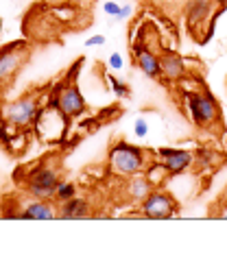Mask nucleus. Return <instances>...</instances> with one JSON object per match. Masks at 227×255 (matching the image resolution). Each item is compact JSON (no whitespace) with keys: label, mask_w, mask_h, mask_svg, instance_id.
<instances>
[{"label":"nucleus","mask_w":227,"mask_h":255,"mask_svg":"<svg viewBox=\"0 0 227 255\" xmlns=\"http://www.w3.org/2000/svg\"><path fill=\"white\" fill-rule=\"evenodd\" d=\"M186 107H188L190 120L201 129H210V127L221 123V105L212 92L208 90L186 94Z\"/></svg>","instance_id":"nucleus-3"},{"label":"nucleus","mask_w":227,"mask_h":255,"mask_svg":"<svg viewBox=\"0 0 227 255\" xmlns=\"http://www.w3.org/2000/svg\"><path fill=\"white\" fill-rule=\"evenodd\" d=\"M214 7H217L214 0H188L186 4V24L197 42H203L201 33H206V39L212 35V24L217 18Z\"/></svg>","instance_id":"nucleus-5"},{"label":"nucleus","mask_w":227,"mask_h":255,"mask_svg":"<svg viewBox=\"0 0 227 255\" xmlns=\"http://www.w3.org/2000/svg\"><path fill=\"white\" fill-rule=\"evenodd\" d=\"M57 185H59V170L55 166L39 164L37 168L26 172L24 192L35 199H55Z\"/></svg>","instance_id":"nucleus-7"},{"label":"nucleus","mask_w":227,"mask_h":255,"mask_svg":"<svg viewBox=\"0 0 227 255\" xmlns=\"http://www.w3.org/2000/svg\"><path fill=\"white\" fill-rule=\"evenodd\" d=\"M103 11L107 15H112V18H116V15L120 13V4L118 2H112V0H107V2H103Z\"/></svg>","instance_id":"nucleus-20"},{"label":"nucleus","mask_w":227,"mask_h":255,"mask_svg":"<svg viewBox=\"0 0 227 255\" xmlns=\"http://www.w3.org/2000/svg\"><path fill=\"white\" fill-rule=\"evenodd\" d=\"M214 216H219V218L227 220V194L217 203V212H214Z\"/></svg>","instance_id":"nucleus-21"},{"label":"nucleus","mask_w":227,"mask_h":255,"mask_svg":"<svg viewBox=\"0 0 227 255\" xmlns=\"http://www.w3.org/2000/svg\"><path fill=\"white\" fill-rule=\"evenodd\" d=\"M42 2L48 7H59V4H74L77 0H42Z\"/></svg>","instance_id":"nucleus-25"},{"label":"nucleus","mask_w":227,"mask_h":255,"mask_svg":"<svg viewBox=\"0 0 227 255\" xmlns=\"http://www.w3.org/2000/svg\"><path fill=\"white\" fill-rule=\"evenodd\" d=\"M122 63H125V61H122L120 53H112V55H109V68H112V70H120Z\"/></svg>","instance_id":"nucleus-22"},{"label":"nucleus","mask_w":227,"mask_h":255,"mask_svg":"<svg viewBox=\"0 0 227 255\" xmlns=\"http://www.w3.org/2000/svg\"><path fill=\"white\" fill-rule=\"evenodd\" d=\"M90 203L85 199H70V201H63L61 207H59V218L63 220H83V218H90L92 216V210H90Z\"/></svg>","instance_id":"nucleus-15"},{"label":"nucleus","mask_w":227,"mask_h":255,"mask_svg":"<svg viewBox=\"0 0 227 255\" xmlns=\"http://www.w3.org/2000/svg\"><path fill=\"white\" fill-rule=\"evenodd\" d=\"M133 48V61H136V66L147 74L149 79H162V61H160V55L155 53L153 48H149V46L136 42L131 46Z\"/></svg>","instance_id":"nucleus-12"},{"label":"nucleus","mask_w":227,"mask_h":255,"mask_svg":"<svg viewBox=\"0 0 227 255\" xmlns=\"http://www.w3.org/2000/svg\"><path fill=\"white\" fill-rule=\"evenodd\" d=\"M31 59V44L24 39H17L0 48V85L11 83L17 72L26 66V61Z\"/></svg>","instance_id":"nucleus-6"},{"label":"nucleus","mask_w":227,"mask_h":255,"mask_svg":"<svg viewBox=\"0 0 227 255\" xmlns=\"http://www.w3.org/2000/svg\"><path fill=\"white\" fill-rule=\"evenodd\" d=\"M160 61H162V79L168 81V83H177L188 72L186 61L177 53H173V50H166L164 55H160Z\"/></svg>","instance_id":"nucleus-14"},{"label":"nucleus","mask_w":227,"mask_h":255,"mask_svg":"<svg viewBox=\"0 0 227 255\" xmlns=\"http://www.w3.org/2000/svg\"><path fill=\"white\" fill-rule=\"evenodd\" d=\"M177 212H179V203L173 199L171 192H164V190H153L147 199L140 203V214L151 220L173 218Z\"/></svg>","instance_id":"nucleus-8"},{"label":"nucleus","mask_w":227,"mask_h":255,"mask_svg":"<svg viewBox=\"0 0 227 255\" xmlns=\"http://www.w3.org/2000/svg\"><path fill=\"white\" fill-rule=\"evenodd\" d=\"M131 13H133L131 4H120V13L116 15V20H127V18H131Z\"/></svg>","instance_id":"nucleus-24"},{"label":"nucleus","mask_w":227,"mask_h":255,"mask_svg":"<svg viewBox=\"0 0 227 255\" xmlns=\"http://www.w3.org/2000/svg\"><path fill=\"white\" fill-rule=\"evenodd\" d=\"M105 44V35H92L85 39V48H92V46H103Z\"/></svg>","instance_id":"nucleus-23"},{"label":"nucleus","mask_w":227,"mask_h":255,"mask_svg":"<svg viewBox=\"0 0 227 255\" xmlns=\"http://www.w3.org/2000/svg\"><path fill=\"white\" fill-rule=\"evenodd\" d=\"M122 181H125V185H122V192H125L127 201H133V203H142L155 190L153 183L149 181V177L144 175V172L133 175V177H127V179H122Z\"/></svg>","instance_id":"nucleus-13"},{"label":"nucleus","mask_w":227,"mask_h":255,"mask_svg":"<svg viewBox=\"0 0 227 255\" xmlns=\"http://www.w3.org/2000/svg\"><path fill=\"white\" fill-rule=\"evenodd\" d=\"M149 161H151V157L147 150L136 146V144L125 142V140L114 142L107 153V168H109V172L118 179H127V177L144 172Z\"/></svg>","instance_id":"nucleus-1"},{"label":"nucleus","mask_w":227,"mask_h":255,"mask_svg":"<svg viewBox=\"0 0 227 255\" xmlns=\"http://www.w3.org/2000/svg\"><path fill=\"white\" fill-rule=\"evenodd\" d=\"M4 218H20V220H55L59 218V210L55 207L52 199H35L26 194L11 205L9 212L2 214Z\"/></svg>","instance_id":"nucleus-4"},{"label":"nucleus","mask_w":227,"mask_h":255,"mask_svg":"<svg viewBox=\"0 0 227 255\" xmlns=\"http://www.w3.org/2000/svg\"><path fill=\"white\" fill-rule=\"evenodd\" d=\"M144 175L149 177V181L153 183V188H160V185L166 181V177H171V175H168V170H166V168L162 166L157 159H155V164H153V166L144 170Z\"/></svg>","instance_id":"nucleus-16"},{"label":"nucleus","mask_w":227,"mask_h":255,"mask_svg":"<svg viewBox=\"0 0 227 255\" xmlns=\"http://www.w3.org/2000/svg\"><path fill=\"white\" fill-rule=\"evenodd\" d=\"M77 196V185L70 183V181H59L57 185V192H55V201H70Z\"/></svg>","instance_id":"nucleus-17"},{"label":"nucleus","mask_w":227,"mask_h":255,"mask_svg":"<svg viewBox=\"0 0 227 255\" xmlns=\"http://www.w3.org/2000/svg\"><path fill=\"white\" fill-rule=\"evenodd\" d=\"M214 2H217L219 7H227V0H214Z\"/></svg>","instance_id":"nucleus-26"},{"label":"nucleus","mask_w":227,"mask_h":255,"mask_svg":"<svg viewBox=\"0 0 227 255\" xmlns=\"http://www.w3.org/2000/svg\"><path fill=\"white\" fill-rule=\"evenodd\" d=\"M107 83H109V90H112L118 98H125V96H129V94H131L129 85H127L125 81H120V79L112 77V74H107Z\"/></svg>","instance_id":"nucleus-18"},{"label":"nucleus","mask_w":227,"mask_h":255,"mask_svg":"<svg viewBox=\"0 0 227 255\" xmlns=\"http://www.w3.org/2000/svg\"><path fill=\"white\" fill-rule=\"evenodd\" d=\"M66 120H70L68 116H63L57 109V105L50 103L46 109L42 107L37 120H35V127H37L39 135L44 140H57V137H63V133H66Z\"/></svg>","instance_id":"nucleus-10"},{"label":"nucleus","mask_w":227,"mask_h":255,"mask_svg":"<svg viewBox=\"0 0 227 255\" xmlns=\"http://www.w3.org/2000/svg\"><path fill=\"white\" fill-rule=\"evenodd\" d=\"M0 31H2V20H0Z\"/></svg>","instance_id":"nucleus-27"},{"label":"nucleus","mask_w":227,"mask_h":255,"mask_svg":"<svg viewBox=\"0 0 227 255\" xmlns=\"http://www.w3.org/2000/svg\"><path fill=\"white\" fill-rule=\"evenodd\" d=\"M52 105H57V109L68 116V118H79V116L85 114V98L83 94H81V90L77 88V85L70 81V83L61 85L59 92L55 94V98H52Z\"/></svg>","instance_id":"nucleus-9"},{"label":"nucleus","mask_w":227,"mask_h":255,"mask_svg":"<svg viewBox=\"0 0 227 255\" xmlns=\"http://www.w3.org/2000/svg\"><path fill=\"white\" fill-rule=\"evenodd\" d=\"M155 159L168 170V175H182L195 161V155L186 148H160L155 153Z\"/></svg>","instance_id":"nucleus-11"},{"label":"nucleus","mask_w":227,"mask_h":255,"mask_svg":"<svg viewBox=\"0 0 227 255\" xmlns=\"http://www.w3.org/2000/svg\"><path fill=\"white\" fill-rule=\"evenodd\" d=\"M39 112H42V98H39L37 92H28V94L15 98L11 103H4L0 107V116H2L4 125H11L15 129L33 127Z\"/></svg>","instance_id":"nucleus-2"},{"label":"nucleus","mask_w":227,"mask_h":255,"mask_svg":"<svg viewBox=\"0 0 227 255\" xmlns=\"http://www.w3.org/2000/svg\"><path fill=\"white\" fill-rule=\"evenodd\" d=\"M133 133H136L138 137H147L149 135V125L144 118H136V123H133Z\"/></svg>","instance_id":"nucleus-19"}]
</instances>
